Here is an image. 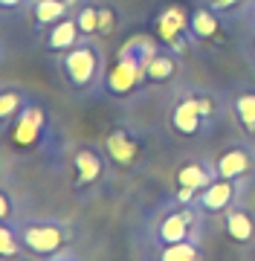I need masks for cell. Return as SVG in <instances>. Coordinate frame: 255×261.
I'll return each mask as SVG.
<instances>
[{"instance_id": "ffe728a7", "label": "cell", "mask_w": 255, "mask_h": 261, "mask_svg": "<svg viewBox=\"0 0 255 261\" xmlns=\"http://www.w3.org/2000/svg\"><path fill=\"white\" fill-rule=\"evenodd\" d=\"M29 99H32V93H26L18 84H0V125L6 128Z\"/></svg>"}, {"instance_id": "5bb4252c", "label": "cell", "mask_w": 255, "mask_h": 261, "mask_svg": "<svg viewBox=\"0 0 255 261\" xmlns=\"http://www.w3.org/2000/svg\"><path fill=\"white\" fill-rule=\"evenodd\" d=\"M189 32L194 44H220L223 41V15H217L212 6L200 3L191 9V20H189Z\"/></svg>"}, {"instance_id": "ac0fdd59", "label": "cell", "mask_w": 255, "mask_h": 261, "mask_svg": "<svg viewBox=\"0 0 255 261\" xmlns=\"http://www.w3.org/2000/svg\"><path fill=\"white\" fill-rule=\"evenodd\" d=\"M73 6H76L73 0H32V3H29L32 23H35L38 32H44V29H49L52 23H58L64 15H70Z\"/></svg>"}, {"instance_id": "277c9868", "label": "cell", "mask_w": 255, "mask_h": 261, "mask_svg": "<svg viewBox=\"0 0 255 261\" xmlns=\"http://www.w3.org/2000/svg\"><path fill=\"white\" fill-rule=\"evenodd\" d=\"M58 73L73 93L81 96L99 93L104 87V73H107L102 44L96 38H81L76 47L67 49L64 56L58 58Z\"/></svg>"}, {"instance_id": "52a82bcc", "label": "cell", "mask_w": 255, "mask_h": 261, "mask_svg": "<svg viewBox=\"0 0 255 261\" xmlns=\"http://www.w3.org/2000/svg\"><path fill=\"white\" fill-rule=\"evenodd\" d=\"M102 148L110 160V168L116 171H131L133 166H139L142 154H145V137L142 130H136L133 125H114V128L104 134Z\"/></svg>"}, {"instance_id": "cb8c5ba5", "label": "cell", "mask_w": 255, "mask_h": 261, "mask_svg": "<svg viewBox=\"0 0 255 261\" xmlns=\"http://www.w3.org/2000/svg\"><path fill=\"white\" fill-rule=\"evenodd\" d=\"M200 3H206L217 15H223V18H232V15H241L244 9H249L255 0H200Z\"/></svg>"}, {"instance_id": "d6986e66", "label": "cell", "mask_w": 255, "mask_h": 261, "mask_svg": "<svg viewBox=\"0 0 255 261\" xmlns=\"http://www.w3.org/2000/svg\"><path fill=\"white\" fill-rule=\"evenodd\" d=\"M151 261H206L203 241H177L151 247Z\"/></svg>"}, {"instance_id": "8fae6325", "label": "cell", "mask_w": 255, "mask_h": 261, "mask_svg": "<svg viewBox=\"0 0 255 261\" xmlns=\"http://www.w3.org/2000/svg\"><path fill=\"white\" fill-rule=\"evenodd\" d=\"M168 122H171V130L180 134V137H203L206 134V119H203V113H200V105L194 99V87L189 90H183V93L174 99L171 105V113H168Z\"/></svg>"}, {"instance_id": "9c48e42d", "label": "cell", "mask_w": 255, "mask_h": 261, "mask_svg": "<svg viewBox=\"0 0 255 261\" xmlns=\"http://www.w3.org/2000/svg\"><path fill=\"white\" fill-rule=\"evenodd\" d=\"M249 186V180H229V177H215L203 192H197V209L203 215H223L235 203L244 200V192Z\"/></svg>"}, {"instance_id": "7c38bea8", "label": "cell", "mask_w": 255, "mask_h": 261, "mask_svg": "<svg viewBox=\"0 0 255 261\" xmlns=\"http://www.w3.org/2000/svg\"><path fill=\"white\" fill-rule=\"evenodd\" d=\"M220 226H223V235L241 250L255 247V209L244 206V200L220 215Z\"/></svg>"}, {"instance_id": "f546056e", "label": "cell", "mask_w": 255, "mask_h": 261, "mask_svg": "<svg viewBox=\"0 0 255 261\" xmlns=\"http://www.w3.org/2000/svg\"><path fill=\"white\" fill-rule=\"evenodd\" d=\"M73 3H76V0H73Z\"/></svg>"}, {"instance_id": "2e32d148", "label": "cell", "mask_w": 255, "mask_h": 261, "mask_svg": "<svg viewBox=\"0 0 255 261\" xmlns=\"http://www.w3.org/2000/svg\"><path fill=\"white\" fill-rule=\"evenodd\" d=\"M229 108L235 113L238 125L244 128V134L255 142V84H241L238 90H232Z\"/></svg>"}, {"instance_id": "30bf717a", "label": "cell", "mask_w": 255, "mask_h": 261, "mask_svg": "<svg viewBox=\"0 0 255 261\" xmlns=\"http://www.w3.org/2000/svg\"><path fill=\"white\" fill-rule=\"evenodd\" d=\"M217 177L229 180H252L255 177V145L252 142H229L215 154Z\"/></svg>"}, {"instance_id": "44dd1931", "label": "cell", "mask_w": 255, "mask_h": 261, "mask_svg": "<svg viewBox=\"0 0 255 261\" xmlns=\"http://www.w3.org/2000/svg\"><path fill=\"white\" fill-rule=\"evenodd\" d=\"M76 23L81 29V38H96L99 35V3L96 0H81L73 6Z\"/></svg>"}, {"instance_id": "6da1fadb", "label": "cell", "mask_w": 255, "mask_h": 261, "mask_svg": "<svg viewBox=\"0 0 255 261\" xmlns=\"http://www.w3.org/2000/svg\"><path fill=\"white\" fill-rule=\"evenodd\" d=\"M3 130H6V145L18 154H55L61 145L55 116L35 96L20 108V113Z\"/></svg>"}, {"instance_id": "5b68a950", "label": "cell", "mask_w": 255, "mask_h": 261, "mask_svg": "<svg viewBox=\"0 0 255 261\" xmlns=\"http://www.w3.org/2000/svg\"><path fill=\"white\" fill-rule=\"evenodd\" d=\"M18 235L26 255L41 261L70 252V244H73V226L61 218H23L18 221Z\"/></svg>"}, {"instance_id": "603a6c76", "label": "cell", "mask_w": 255, "mask_h": 261, "mask_svg": "<svg viewBox=\"0 0 255 261\" xmlns=\"http://www.w3.org/2000/svg\"><path fill=\"white\" fill-rule=\"evenodd\" d=\"M20 255H26V250L18 235V224H0V261H15Z\"/></svg>"}, {"instance_id": "e0dca14e", "label": "cell", "mask_w": 255, "mask_h": 261, "mask_svg": "<svg viewBox=\"0 0 255 261\" xmlns=\"http://www.w3.org/2000/svg\"><path fill=\"white\" fill-rule=\"evenodd\" d=\"M180 67H183L180 64V53H174L168 47H160L154 53V58L148 61V67H145V82L148 84H168L180 75Z\"/></svg>"}, {"instance_id": "484cf974", "label": "cell", "mask_w": 255, "mask_h": 261, "mask_svg": "<svg viewBox=\"0 0 255 261\" xmlns=\"http://www.w3.org/2000/svg\"><path fill=\"white\" fill-rule=\"evenodd\" d=\"M116 23H119V15L110 3H99V35H114Z\"/></svg>"}, {"instance_id": "4316f807", "label": "cell", "mask_w": 255, "mask_h": 261, "mask_svg": "<svg viewBox=\"0 0 255 261\" xmlns=\"http://www.w3.org/2000/svg\"><path fill=\"white\" fill-rule=\"evenodd\" d=\"M29 3H32V0H0V12H20V9H26Z\"/></svg>"}, {"instance_id": "7402d4cb", "label": "cell", "mask_w": 255, "mask_h": 261, "mask_svg": "<svg viewBox=\"0 0 255 261\" xmlns=\"http://www.w3.org/2000/svg\"><path fill=\"white\" fill-rule=\"evenodd\" d=\"M194 99L200 105V113H203V119H206V128H215L223 111H226V105L220 99V93H212V90H197L194 87Z\"/></svg>"}, {"instance_id": "3957f363", "label": "cell", "mask_w": 255, "mask_h": 261, "mask_svg": "<svg viewBox=\"0 0 255 261\" xmlns=\"http://www.w3.org/2000/svg\"><path fill=\"white\" fill-rule=\"evenodd\" d=\"M203 221L206 215L197 209V203H183L171 195L148 215V241L151 247L177 241H203Z\"/></svg>"}, {"instance_id": "4fadbf2b", "label": "cell", "mask_w": 255, "mask_h": 261, "mask_svg": "<svg viewBox=\"0 0 255 261\" xmlns=\"http://www.w3.org/2000/svg\"><path fill=\"white\" fill-rule=\"evenodd\" d=\"M78 41H81V29H78L73 12L41 32V49L44 53H52V56H64L67 49H73Z\"/></svg>"}, {"instance_id": "d4e9b609", "label": "cell", "mask_w": 255, "mask_h": 261, "mask_svg": "<svg viewBox=\"0 0 255 261\" xmlns=\"http://www.w3.org/2000/svg\"><path fill=\"white\" fill-rule=\"evenodd\" d=\"M18 200L6 186H0V224H18Z\"/></svg>"}, {"instance_id": "7a4b0ae2", "label": "cell", "mask_w": 255, "mask_h": 261, "mask_svg": "<svg viewBox=\"0 0 255 261\" xmlns=\"http://www.w3.org/2000/svg\"><path fill=\"white\" fill-rule=\"evenodd\" d=\"M160 49V41L151 35H131L125 41L116 61L110 64V70L104 73V93L114 96V99H131L133 93H139L145 87V67L154 58V53Z\"/></svg>"}, {"instance_id": "9a60e30c", "label": "cell", "mask_w": 255, "mask_h": 261, "mask_svg": "<svg viewBox=\"0 0 255 261\" xmlns=\"http://www.w3.org/2000/svg\"><path fill=\"white\" fill-rule=\"evenodd\" d=\"M215 177H217L215 163H212V160H203V157H194V160L180 163L174 183H177V189H189V192L197 195V192H203Z\"/></svg>"}, {"instance_id": "f1b7e54d", "label": "cell", "mask_w": 255, "mask_h": 261, "mask_svg": "<svg viewBox=\"0 0 255 261\" xmlns=\"http://www.w3.org/2000/svg\"><path fill=\"white\" fill-rule=\"evenodd\" d=\"M0 61H3V41H0Z\"/></svg>"}, {"instance_id": "8992f818", "label": "cell", "mask_w": 255, "mask_h": 261, "mask_svg": "<svg viewBox=\"0 0 255 261\" xmlns=\"http://www.w3.org/2000/svg\"><path fill=\"white\" fill-rule=\"evenodd\" d=\"M70 166H73V192L84 197L104 186L107 171H110V160H107L102 145L76 142L70 148Z\"/></svg>"}, {"instance_id": "ba28073f", "label": "cell", "mask_w": 255, "mask_h": 261, "mask_svg": "<svg viewBox=\"0 0 255 261\" xmlns=\"http://www.w3.org/2000/svg\"><path fill=\"white\" fill-rule=\"evenodd\" d=\"M189 20H191V12L180 3H165L157 15H154V32L151 35L160 41V47H168L174 53H186L191 41V32H189Z\"/></svg>"}, {"instance_id": "83f0119b", "label": "cell", "mask_w": 255, "mask_h": 261, "mask_svg": "<svg viewBox=\"0 0 255 261\" xmlns=\"http://www.w3.org/2000/svg\"><path fill=\"white\" fill-rule=\"evenodd\" d=\"M47 261H84V258L70 250V252H61V255H55V258H47Z\"/></svg>"}]
</instances>
